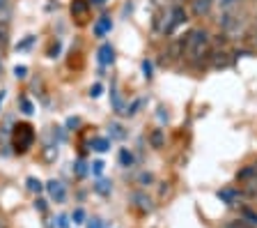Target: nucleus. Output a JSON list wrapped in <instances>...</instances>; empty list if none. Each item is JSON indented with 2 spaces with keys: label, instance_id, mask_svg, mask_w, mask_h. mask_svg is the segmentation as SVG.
<instances>
[{
  "label": "nucleus",
  "instance_id": "1",
  "mask_svg": "<svg viewBox=\"0 0 257 228\" xmlns=\"http://www.w3.org/2000/svg\"><path fill=\"white\" fill-rule=\"evenodd\" d=\"M211 53V35L204 28H193L184 35V51L182 58L188 60L191 65H202V60Z\"/></svg>",
  "mask_w": 257,
  "mask_h": 228
},
{
  "label": "nucleus",
  "instance_id": "2",
  "mask_svg": "<svg viewBox=\"0 0 257 228\" xmlns=\"http://www.w3.org/2000/svg\"><path fill=\"white\" fill-rule=\"evenodd\" d=\"M35 143V129H32L28 122L14 127V150L16 152H28Z\"/></svg>",
  "mask_w": 257,
  "mask_h": 228
},
{
  "label": "nucleus",
  "instance_id": "3",
  "mask_svg": "<svg viewBox=\"0 0 257 228\" xmlns=\"http://www.w3.org/2000/svg\"><path fill=\"white\" fill-rule=\"evenodd\" d=\"M71 17L78 23H85L90 19V5L87 0H71Z\"/></svg>",
  "mask_w": 257,
  "mask_h": 228
},
{
  "label": "nucleus",
  "instance_id": "4",
  "mask_svg": "<svg viewBox=\"0 0 257 228\" xmlns=\"http://www.w3.org/2000/svg\"><path fill=\"white\" fill-rule=\"evenodd\" d=\"M211 7H214V0H193V14L195 17H207L209 12H211Z\"/></svg>",
  "mask_w": 257,
  "mask_h": 228
},
{
  "label": "nucleus",
  "instance_id": "5",
  "mask_svg": "<svg viewBox=\"0 0 257 228\" xmlns=\"http://www.w3.org/2000/svg\"><path fill=\"white\" fill-rule=\"evenodd\" d=\"M99 62H101L103 67L115 62V51H112L110 44H101V49H99Z\"/></svg>",
  "mask_w": 257,
  "mask_h": 228
},
{
  "label": "nucleus",
  "instance_id": "6",
  "mask_svg": "<svg viewBox=\"0 0 257 228\" xmlns=\"http://www.w3.org/2000/svg\"><path fill=\"white\" fill-rule=\"evenodd\" d=\"M110 28H112V21H110V19H108V17H101L99 21L94 23V28H92V30H94L96 37H106V35L110 33Z\"/></svg>",
  "mask_w": 257,
  "mask_h": 228
},
{
  "label": "nucleus",
  "instance_id": "7",
  "mask_svg": "<svg viewBox=\"0 0 257 228\" xmlns=\"http://www.w3.org/2000/svg\"><path fill=\"white\" fill-rule=\"evenodd\" d=\"M218 198H223L227 205H236V203H239V198H241V194H239V189H220L218 191Z\"/></svg>",
  "mask_w": 257,
  "mask_h": 228
},
{
  "label": "nucleus",
  "instance_id": "8",
  "mask_svg": "<svg viewBox=\"0 0 257 228\" xmlns=\"http://www.w3.org/2000/svg\"><path fill=\"white\" fill-rule=\"evenodd\" d=\"M48 191H51V196H53V198H55V201H64V196H67V191H64V187L62 185H60V182H55V180H53V182H48Z\"/></svg>",
  "mask_w": 257,
  "mask_h": 228
},
{
  "label": "nucleus",
  "instance_id": "9",
  "mask_svg": "<svg viewBox=\"0 0 257 228\" xmlns=\"http://www.w3.org/2000/svg\"><path fill=\"white\" fill-rule=\"evenodd\" d=\"M241 219H243V221H248L250 226L257 228V212L255 210H250V207H243V210H241Z\"/></svg>",
  "mask_w": 257,
  "mask_h": 228
},
{
  "label": "nucleus",
  "instance_id": "10",
  "mask_svg": "<svg viewBox=\"0 0 257 228\" xmlns=\"http://www.w3.org/2000/svg\"><path fill=\"white\" fill-rule=\"evenodd\" d=\"M92 147H94L96 152H106L108 147H110V141H108V138H94V141H92Z\"/></svg>",
  "mask_w": 257,
  "mask_h": 228
},
{
  "label": "nucleus",
  "instance_id": "11",
  "mask_svg": "<svg viewBox=\"0 0 257 228\" xmlns=\"http://www.w3.org/2000/svg\"><path fill=\"white\" fill-rule=\"evenodd\" d=\"M150 141H152V145H154V147H161V145H163V131L154 129V131H152V136H150Z\"/></svg>",
  "mask_w": 257,
  "mask_h": 228
},
{
  "label": "nucleus",
  "instance_id": "12",
  "mask_svg": "<svg viewBox=\"0 0 257 228\" xmlns=\"http://www.w3.org/2000/svg\"><path fill=\"white\" fill-rule=\"evenodd\" d=\"M7 42H10V28L7 23H0V46H5Z\"/></svg>",
  "mask_w": 257,
  "mask_h": 228
},
{
  "label": "nucleus",
  "instance_id": "13",
  "mask_svg": "<svg viewBox=\"0 0 257 228\" xmlns=\"http://www.w3.org/2000/svg\"><path fill=\"white\" fill-rule=\"evenodd\" d=\"M223 228H255V226H250V223H248V221H243V219H236V221L225 223Z\"/></svg>",
  "mask_w": 257,
  "mask_h": 228
},
{
  "label": "nucleus",
  "instance_id": "14",
  "mask_svg": "<svg viewBox=\"0 0 257 228\" xmlns=\"http://www.w3.org/2000/svg\"><path fill=\"white\" fill-rule=\"evenodd\" d=\"M119 162H122L124 166H131V164H134V155H131L128 150H122L119 152Z\"/></svg>",
  "mask_w": 257,
  "mask_h": 228
},
{
  "label": "nucleus",
  "instance_id": "15",
  "mask_svg": "<svg viewBox=\"0 0 257 228\" xmlns=\"http://www.w3.org/2000/svg\"><path fill=\"white\" fill-rule=\"evenodd\" d=\"M101 93H103V86H101V83H94V86L90 88V97H92V99L101 97Z\"/></svg>",
  "mask_w": 257,
  "mask_h": 228
},
{
  "label": "nucleus",
  "instance_id": "16",
  "mask_svg": "<svg viewBox=\"0 0 257 228\" xmlns=\"http://www.w3.org/2000/svg\"><path fill=\"white\" fill-rule=\"evenodd\" d=\"M26 74H28V67L26 65H16L14 67V76H16V79H26Z\"/></svg>",
  "mask_w": 257,
  "mask_h": 228
},
{
  "label": "nucleus",
  "instance_id": "17",
  "mask_svg": "<svg viewBox=\"0 0 257 228\" xmlns=\"http://www.w3.org/2000/svg\"><path fill=\"white\" fill-rule=\"evenodd\" d=\"M143 71H145V79H152V65L147 62V60L143 62Z\"/></svg>",
  "mask_w": 257,
  "mask_h": 228
},
{
  "label": "nucleus",
  "instance_id": "18",
  "mask_svg": "<svg viewBox=\"0 0 257 228\" xmlns=\"http://www.w3.org/2000/svg\"><path fill=\"white\" fill-rule=\"evenodd\" d=\"M110 129H112V136H115V138H122V136H124V131H122V127H119V125H112Z\"/></svg>",
  "mask_w": 257,
  "mask_h": 228
},
{
  "label": "nucleus",
  "instance_id": "19",
  "mask_svg": "<svg viewBox=\"0 0 257 228\" xmlns=\"http://www.w3.org/2000/svg\"><path fill=\"white\" fill-rule=\"evenodd\" d=\"M28 185H30V189H32V191H39V189H42V185H39V182H37L35 178L28 180Z\"/></svg>",
  "mask_w": 257,
  "mask_h": 228
},
{
  "label": "nucleus",
  "instance_id": "20",
  "mask_svg": "<svg viewBox=\"0 0 257 228\" xmlns=\"http://www.w3.org/2000/svg\"><path fill=\"white\" fill-rule=\"evenodd\" d=\"M21 104H23V111H26V113H28V115H30V113H35V109H32V104H30V102H28V99H23V102H21Z\"/></svg>",
  "mask_w": 257,
  "mask_h": 228
},
{
  "label": "nucleus",
  "instance_id": "21",
  "mask_svg": "<svg viewBox=\"0 0 257 228\" xmlns=\"http://www.w3.org/2000/svg\"><path fill=\"white\" fill-rule=\"evenodd\" d=\"M92 166H94V173H101L103 171V162H94Z\"/></svg>",
  "mask_w": 257,
  "mask_h": 228
},
{
  "label": "nucleus",
  "instance_id": "22",
  "mask_svg": "<svg viewBox=\"0 0 257 228\" xmlns=\"http://www.w3.org/2000/svg\"><path fill=\"white\" fill-rule=\"evenodd\" d=\"M74 219H76V223L83 221V210H76V212H74Z\"/></svg>",
  "mask_w": 257,
  "mask_h": 228
},
{
  "label": "nucleus",
  "instance_id": "23",
  "mask_svg": "<svg viewBox=\"0 0 257 228\" xmlns=\"http://www.w3.org/2000/svg\"><path fill=\"white\" fill-rule=\"evenodd\" d=\"M5 7H12L10 0H0V10H5Z\"/></svg>",
  "mask_w": 257,
  "mask_h": 228
},
{
  "label": "nucleus",
  "instance_id": "24",
  "mask_svg": "<svg viewBox=\"0 0 257 228\" xmlns=\"http://www.w3.org/2000/svg\"><path fill=\"white\" fill-rule=\"evenodd\" d=\"M90 228H101V226H99V221H92V223H90Z\"/></svg>",
  "mask_w": 257,
  "mask_h": 228
},
{
  "label": "nucleus",
  "instance_id": "25",
  "mask_svg": "<svg viewBox=\"0 0 257 228\" xmlns=\"http://www.w3.org/2000/svg\"><path fill=\"white\" fill-rule=\"evenodd\" d=\"M3 99H5V93H3V90H0V104H3Z\"/></svg>",
  "mask_w": 257,
  "mask_h": 228
},
{
  "label": "nucleus",
  "instance_id": "26",
  "mask_svg": "<svg viewBox=\"0 0 257 228\" xmlns=\"http://www.w3.org/2000/svg\"><path fill=\"white\" fill-rule=\"evenodd\" d=\"M0 74H3V60H0Z\"/></svg>",
  "mask_w": 257,
  "mask_h": 228
},
{
  "label": "nucleus",
  "instance_id": "27",
  "mask_svg": "<svg viewBox=\"0 0 257 228\" xmlns=\"http://www.w3.org/2000/svg\"><path fill=\"white\" fill-rule=\"evenodd\" d=\"M94 3H103V0H94Z\"/></svg>",
  "mask_w": 257,
  "mask_h": 228
},
{
  "label": "nucleus",
  "instance_id": "28",
  "mask_svg": "<svg viewBox=\"0 0 257 228\" xmlns=\"http://www.w3.org/2000/svg\"><path fill=\"white\" fill-rule=\"evenodd\" d=\"M0 228H3V219H0Z\"/></svg>",
  "mask_w": 257,
  "mask_h": 228
},
{
  "label": "nucleus",
  "instance_id": "29",
  "mask_svg": "<svg viewBox=\"0 0 257 228\" xmlns=\"http://www.w3.org/2000/svg\"><path fill=\"white\" fill-rule=\"evenodd\" d=\"M255 42H257V39H255Z\"/></svg>",
  "mask_w": 257,
  "mask_h": 228
}]
</instances>
